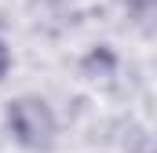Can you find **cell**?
Wrapping results in <instances>:
<instances>
[{
    "label": "cell",
    "instance_id": "obj_1",
    "mask_svg": "<svg viewBox=\"0 0 157 153\" xmlns=\"http://www.w3.org/2000/svg\"><path fill=\"white\" fill-rule=\"evenodd\" d=\"M7 128L11 135L29 146V150H44L51 146V135H55V117L51 110L40 102V99H15L7 106Z\"/></svg>",
    "mask_w": 157,
    "mask_h": 153
},
{
    "label": "cell",
    "instance_id": "obj_2",
    "mask_svg": "<svg viewBox=\"0 0 157 153\" xmlns=\"http://www.w3.org/2000/svg\"><path fill=\"white\" fill-rule=\"evenodd\" d=\"M128 4H132V11H135V15H146L150 7H157V0H128Z\"/></svg>",
    "mask_w": 157,
    "mask_h": 153
},
{
    "label": "cell",
    "instance_id": "obj_3",
    "mask_svg": "<svg viewBox=\"0 0 157 153\" xmlns=\"http://www.w3.org/2000/svg\"><path fill=\"white\" fill-rule=\"evenodd\" d=\"M7 66H11V51H7V44L0 40V76L7 73Z\"/></svg>",
    "mask_w": 157,
    "mask_h": 153
}]
</instances>
